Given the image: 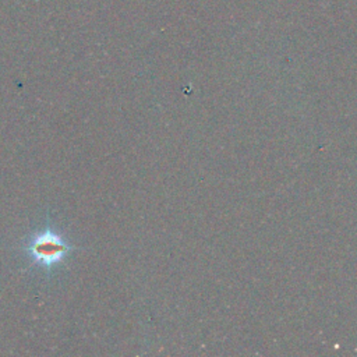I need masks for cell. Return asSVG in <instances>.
I'll list each match as a JSON object with an SVG mask.
<instances>
[{
    "instance_id": "6da1fadb",
    "label": "cell",
    "mask_w": 357,
    "mask_h": 357,
    "mask_svg": "<svg viewBox=\"0 0 357 357\" xmlns=\"http://www.w3.org/2000/svg\"><path fill=\"white\" fill-rule=\"evenodd\" d=\"M76 247L52 227L35 232L26 245L24 252L34 265L51 271L64 261Z\"/></svg>"
}]
</instances>
